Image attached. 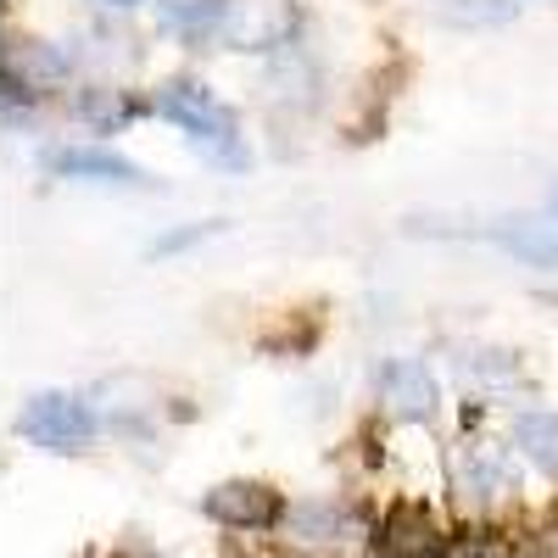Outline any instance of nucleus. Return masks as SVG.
Returning a JSON list of instances; mask_svg holds the SVG:
<instances>
[{"mask_svg":"<svg viewBox=\"0 0 558 558\" xmlns=\"http://www.w3.org/2000/svg\"><path fill=\"white\" fill-rule=\"evenodd\" d=\"M168 123H179L184 134L196 140V146L229 168H241L246 151H241V129H235V112H229L207 84H191V78H173L157 89V101H151Z\"/></svg>","mask_w":558,"mask_h":558,"instance_id":"1","label":"nucleus"},{"mask_svg":"<svg viewBox=\"0 0 558 558\" xmlns=\"http://www.w3.org/2000/svg\"><path fill=\"white\" fill-rule=\"evenodd\" d=\"M23 436L39 441L45 452H78L89 436H96V418H89V408L68 391H39L23 408Z\"/></svg>","mask_w":558,"mask_h":558,"instance_id":"2","label":"nucleus"},{"mask_svg":"<svg viewBox=\"0 0 558 558\" xmlns=\"http://www.w3.org/2000/svg\"><path fill=\"white\" fill-rule=\"evenodd\" d=\"M207 514L229 531H268V525L286 520V502H279V492L263 486V481H223V486L207 492Z\"/></svg>","mask_w":558,"mask_h":558,"instance_id":"3","label":"nucleus"},{"mask_svg":"<svg viewBox=\"0 0 558 558\" xmlns=\"http://www.w3.org/2000/svg\"><path fill=\"white\" fill-rule=\"evenodd\" d=\"M291 7L286 0H229V17L218 28V39L229 51H268V45L291 39Z\"/></svg>","mask_w":558,"mask_h":558,"instance_id":"4","label":"nucleus"},{"mask_svg":"<svg viewBox=\"0 0 558 558\" xmlns=\"http://www.w3.org/2000/svg\"><path fill=\"white\" fill-rule=\"evenodd\" d=\"M452 481H458L463 502H502L514 492V463H508V452L492 447V441H470L452 458Z\"/></svg>","mask_w":558,"mask_h":558,"instance_id":"5","label":"nucleus"},{"mask_svg":"<svg viewBox=\"0 0 558 558\" xmlns=\"http://www.w3.org/2000/svg\"><path fill=\"white\" fill-rule=\"evenodd\" d=\"M375 542H380L386 558H441L447 553V531L418 502H397L391 514L380 520V536Z\"/></svg>","mask_w":558,"mask_h":558,"instance_id":"6","label":"nucleus"},{"mask_svg":"<svg viewBox=\"0 0 558 558\" xmlns=\"http://www.w3.org/2000/svg\"><path fill=\"white\" fill-rule=\"evenodd\" d=\"M7 84L23 96H51L68 84V57L45 39H12L7 45Z\"/></svg>","mask_w":558,"mask_h":558,"instance_id":"7","label":"nucleus"},{"mask_svg":"<svg viewBox=\"0 0 558 558\" xmlns=\"http://www.w3.org/2000/svg\"><path fill=\"white\" fill-rule=\"evenodd\" d=\"M380 397L397 418H430L436 413V375L413 357H397L380 368Z\"/></svg>","mask_w":558,"mask_h":558,"instance_id":"8","label":"nucleus"},{"mask_svg":"<svg viewBox=\"0 0 558 558\" xmlns=\"http://www.w3.org/2000/svg\"><path fill=\"white\" fill-rule=\"evenodd\" d=\"M45 168L62 179H89V184H140V168L118 151H89V146H62L45 157Z\"/></svg>","mask_w":558,"mask_h":558,"instance_id":"9","label":"nucleus"},{"mask_svg":"<svg viewBox=\"0 0 558 558\" xmlns=\"http://www.w3.org/2000/svg\"><path fill=\"white\" fill-rule=\"evenodd\" d=\"M223 17H229V0H162L157 7V23L184 39H218Z\"/></svg>","mask_w":558,"mask_h":558,"instance_id":"10","label":"nucleus"},{"mask_svg":"<svg viewBox=\"0 0 558 558\" xmlns=\"http://www.w3.org/2000/svg\"><path fill=\"white\" fill-rule=\"evenodd\" d=\"M514 441H520V452L536 463V470L558 475V413H542V408L520 413L514 418Z\"/></svg>","mask_w":558,"mask_h":558,"instance_id":"11","label":"nucleus"},{"mask_svg":"<svg viewBox=\"0 0 558 558\" xmlns=\"http://www.w3.org/2000/svg\"><path fill=\"white\" fill-rule=\"evenodd\" d=\"M492 241L508 246L514 257H525V263H536V268H558V235H547L536 223H497Z\"/></svg>","mask_w":558,"mask_h":558,"instance_id":"12","label":"nucleus"},{"mask_svg":"<svg viewBox=\"0 0 558 558\" xmlns=\"http://www.w3.org/2000/svg\"><path fill=\"white\" fill-rule=\"evenodd\" d=\"M291 525H296L307 542H330V536L352 531V514H347V508H336V502H302L296 514H291Z\"/></svg>","mask_w":558,"mask_h":558,"instance_id":"13","label":"nucleus"},{"mask_svg":"<svg viewBox=\"0 0 558 558\" xmlns=\"http://www.w3.org/2000/svg\"><path fill=\"white\" fill-rule=\"evenodd\" d=\"M78 112H84L89 123H96V129H123L140 107L123 96V89H89V96L78 101Z\"/></svg>","mask_w":558,"mask_h":558,"instance_id":"14","label":"nucleus"},{"mask_svg":"<svg viewBox=\"0 0 558 558\" xmlns=\"http://www.w3.org/2000/svg\"><path fill=\"white\" fill-rule=\"evenodd\" d=\"M508 12V0H458V17H475V23H502Z\"/></svg>","mask_w":558,"mask_h":558,"instance_id":"15","label":"nucleus"},{"mask_svg":"<svg viewBox=\"0 0 558 558\" xmlns=\"http://www.w3.org/2000/svg\"><path fill=\"white\" fill-rule=\"evenodd\" d=\"M96 7H118V12H129V7H140V0H96Z\"/></svg>","mask_w":558,"mask_h":558,"instance_id":"16","label":"nucleus"},{"mask_svg":"<svg viewBox=\"0 0 558 558\" xmlns=\"http://www.w3.org/2000/svg\"><path fill=\"white\" fill-rule=\"evenodd\" d=\"M475 558H486V553H475Z\"/></svg>","mask_w":558,"mask_h":558,"instance_id":"17","label":"nucleus"}]
</instances>
